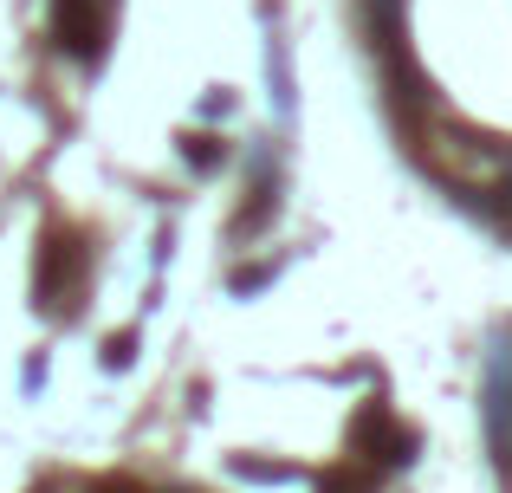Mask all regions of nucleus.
Wrapping results in <instances>:
<instances>
[{
	"mask_svg": "<svg viewBox=\"0 0 512 493\" xmlns=\"http://www.w3.org/2000/svg\"><path fill=\"white\" fill-rule=\"evenodd\" d=\"M98 26H104L98 0H59V39L72 52H91V46H98Z\"/></svg>",
	"mask_w": 512,
	"mask_h": 493,
	"instance_id": "f257e3e1",
	"label": "nucleus"
}]
</instances>
